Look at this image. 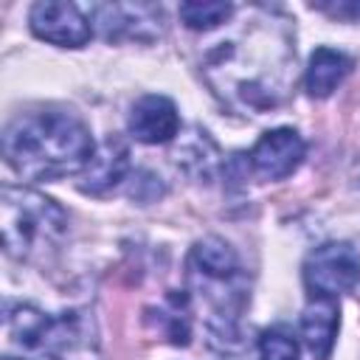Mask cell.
I'll return each instance as SVG.
<instances>
[{"label":"cell","instance_id":"5b68a950","mask_svg":"<svg viewBox=\"0 0 360 360\" xmlns=\"http://www.w3.org/2000/svg\"><path fill=\"white\" fill-rule=\"evenodd\" d=\"M304 284L312 298H335L360 284V253L349 242H326L304 262Z\"/></svg>","mask_w":360,"mask_h":360},{"label":"cell","instance_id":"2e32d148","mask_svg":"<svg viewBox=\"0 0 360 360\" xmlns=\"http://www.w3.org/2000/svg\"><path fill=\"white\" fill-rule=\"evenodd\" d=\"M233 14L231 3H183L180 6V20L191 31H211L222 25Z\"/></svg>","mask_w":360,"mask_h":360},{"label":"cell","instance_id":"8fae6325","mask_svg":"<svg viewBox=\"0 0 360 360\" xmlns=\"http://www.w3.org/2000/svg\"><path fill=\"white\" fill-rule=\"evenodd\" d=\"M127 172H129V149L121 138L110 135L98 143L93 160L82 172L79 188L84 194H107L110 188H115L124 180Z\"/></svg>","mask_w":360,"mask_h":360},{"label":"cell","instance_id":"7c38bea8","mask_svg":"<svg viewBox=\"0 0 360 360\" xmlns=\"http://www.w3.org/2000/svg\"><path fill=\"white\" fill-rule=\"evenodd\" d=\"M340 326V309L335 298H312L301 312V338L315 360H329L335 335Z\"/></svg>","mask_w":360,"mask_h":360},{"label":"cell","instance_id":"3957f363","mask_svg":"<svg viewBox=\"0 0 360 360\" xmlns=\"http://www.w3.org/2000/svg\"><path fill=\"white\" fill-rule=\"evenodd\" d=\"M188 281L211 307L208 329L214 338L239 346V315L248 304V281L233 248L219 236H205L191 248Z\"/></svg>","mask_w":360,"mask_h":360},{"label":"cell","instance_id":"6da1fadb","mask_svg":"<svg viewBox=\"0 0 360 360\" xmlns=\"http://www.w3.org/2000/svg\"><path fill=\"white\" fill-rule=\"evenodd\" d=\"M295 53L281 28L256 20L236 39H222L205 59V79L231 107L262 112L287 96Z\"/></svg>","mask_w":360,"mask_h":360},{"label":"cell","instance_id":"ac0fdd59","mask_svg":"<svg viewBox=\"0 0 360 360\" xmlns=\"http://www.w3.org/2000/svg\"><path fill=\"white\" fill-rule=\"evenodd\" d=\"M3 360H17V357H3Z\"/></svg>","mask_w":360,"mask_h":360},{"label":"cell","instance_id":"7a4b0ae2","mask_svg":"<svg viewBox=\"0 0 360 360\" xmlns=\"http://www.w3.org/2000/svg\"><path fill=\"white\" fill-rule=\"evenodd\" d=\"M8 166L31 180H56L84 172L96 155L90 129L62 110H37L17 115L3 132Z\"/></svg>","mask_w":360,"mask_h":360},{"label":"cell","instance_id":"9a60e30c","mask_svg":"<svg viewBox=\"0 0 360 360\" xmlns=\"http://www.w3.org/2000/svg\"><path fill=\"white\" fill-rule=\"evenodd\" d=\"M6 323H8V332L14 335L17 343H22V346H28V349H39L42 332H45V326H48V315L39 312V309L31 307V304H17V307H8Z\"/></svg>","mask_w":360,"mask_h":360},{"label":"cell","instance_id":"ba28073f","mask_svg":"<svg viewBox=\"0 0 360 360\" xmlns=\"http://www.w3.org/2000/svg\"><path fill=\"white\" fill-rule=\"evenodd\" d=\"M31 31L59 48H82L93 37L90 20L79 11L73 3H59V0H45L31 8Z\"/></svg>","mask_w":360,"mask_h":360},{"label":"cell","instance_id":"4fadbf2b","mask_svg":"<svg viewBox=\"0 0 360 360\" xmlns=\"http://www.w3.org/2000/svg\"><path fill=\"white\" fill-rule=\"evenodd\" d=\"M352 70V59L343 53V51H335V48H315L312 56H309V65H307V76H304V84H307V93L312 98H326L332 96V90L349 76Z\"/></svg>","mask_w":360,"mask_h":360},{"label":"cell","instance_id":"e0dca14e","mask_svg":"<svg viewBox=\"0 0 360 360\" xmlns=\"http://www.w3.org/2000/svg\"><path fill=\"white\" fill-rule=\"evenodd\" d=\"M262 360H298V340L287 326H270L259 338Z\"/></svg>","mask_w":360,"mask_h":360},{"label":"cell","instance_id":"5bb4252c","mask_svg":"<svg viewBox=\"0 0 360 360\" xmlns=\"http://www.w3.org/2000/svg\"><path fill=\"white\" fill-rule=\"evenodd\" d=\"M149 321L155 323V329L174 346H186L191 326H188V298L172 292L163 307H158V315H149Z\"/></svg>","mask_w":360,"mask_h":360},{"label":"cell","instance_id":"8992f818","mask_svg":"<svg viewBox=\"0 0 360 360\" xmlns=\"http://www.w3.org/2000/svg\"><path fill=\"white\" fill-rule=\"evenodd\" d=\"M307 143L292 127H276L262 132V138L248 152V166L259 180H284L304 160Z\"/></svg>","mask_w":360,"mask_h":360},{"label":"cell","instance_id":"9c48e42d","mask_svg":"<svg viewBox=\"0 0 360 360\" xmlns=\"http://www.w3.org/2000/svg\"><path fill=\"white\" fill-rule=\"evenodd\" d=\"M39 349L53 360H96V326L87 312L70 309L48 318Z\"/></svg>","mask_w":360,"mask_h":360},{"label":"cell","instance_id":"30bf717a","mask_svg":"<svg viewBox=\"0 0 360 360\" xmlns=\"http://www.w3.org/2000/svg\"><path fill=\"white\" fill-rule=\"evenodd\" d=\"M180 129V115L172 98L166 96H143L132 104L129 132L141 143H169Z\"/></svg>","mask_w":360,"mask_h":360},{"label":"cell","instance_id":"52a82bcc","mask_svg":"<svg viewBox=\"0 0 360 360\" xmlns=\"http://www.w3.org/2000/svg\"><path fill=\"white\" fill-rule=\"evenodd\" d=\"M93 20L107 39L149 42L163 34V11L149 3H101L93 6Z\"/></svg>","mask_w":360,"mask_h":360},{"label":"cell","instance_id":"277c9868","mask_svg":"<svg viewBox=\"0 0 360 360\" xmlns=\"http://www.w3.org/2000/svg\"><path fill=\"white\" fill-rule=\"evenodd\" d=\"M3 248L14 259H39L59 248L68 233V214L45 194L22 186H6L0 194Z\"/></svg>","mask_w":360,"mask_h":360}]
</instances>
